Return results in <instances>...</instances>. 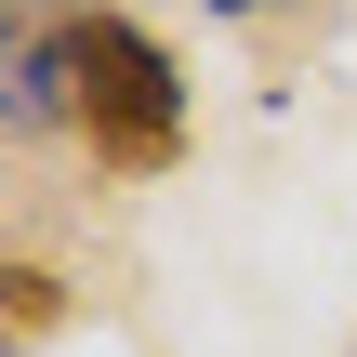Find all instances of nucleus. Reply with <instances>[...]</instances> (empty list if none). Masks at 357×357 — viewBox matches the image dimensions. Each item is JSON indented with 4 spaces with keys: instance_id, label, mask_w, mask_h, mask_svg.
<instances>
[{
    "instance_id": "f257e3e1",
    "label": "nucleus",
    "mask_w": 357,
    "mask_h": 357,
    "mask_svg": "<svg viewBox=\"0 0 357 357\" xmlns=\"http://www.w3.org/2000/svg\"><path fill=\"white\" fill-rule=\"evenodd\" d=\"M79 53V132L106 172H172L185 159V66L132 26V13H66Z\"/></svg>"
},
{
    "instance_id": "f03ea898",
    "label": "nucleus",
    "mask_w": 357,
    "mask_h": 357,
    "mask_svg": "<svg viewBox=\"0 0 357 357\" xmlns=\"http://www.w3.org/2000/svg\"><path fill=\"white\" fill-rule=\"evenodd\" d=\"M13 331H26V344L53 331V278H40V265H13Z\"/></svg>"
},
{
    "instance_id": "7ed1b4c3",
    "label": "nucleus",
    "mask_w": 357,
    "mask_h": 357,
    "mask_svg": "<svg viewBox=\"0 0 357 357\" xmlns=\"http://www.w3.org/2000/svg\"><path fill=\"white\" fill-rule=\"evenodd\" d=\"M199 13H225V26H252V13H265V0H199Z\"/></svg>"
}]
</instances>
